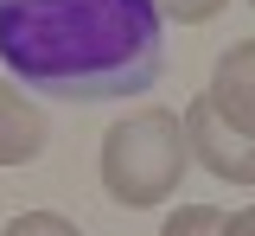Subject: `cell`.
<instances>
[{"instance_id": "6da1fadb", "label": "cell", "mask_w": 255, "mask_h": 236, "mask_svg": "<svg viewBox=\"0 0 255 236\" xmlns=\"http://www.w3.org/2000/svg\"><path fill=\"white\" fill-rule=\"evenodd\" d=\"M0 64L45 102L147 96L166 70L153 0H0Z\"/></svg>"}, {"instance_id": "7a4b0ae2", "label": "cell", "mask_w": 255, "mask_h": 236, "mask_svg": "<svg viewBox=\"0 0 255 236\" xmlns=\"http://www.w3.org/2000/svg\"><path fill=\"white\" fill-rule=\"evenodd\" d=\"M191 166V147H185V121L172 109H134L122 115L109 134H102V192L128 211H147V204H166L179 192V179Z\"/></svg>"}, {"instance_id": "3957f363", "label": "cell", "mask_w": 255, "mask_h": 236, "mask_svg": "<svg viewBox=\"0 0 255 236\" xmlns=\"http://www.w3.org/2000/svg\"><path fill=\"white\" fill-rule=\"evenodd\" d=\"M179 121H185L191 160L211 172V179H223V185H255V134L230 128L217 109H211V96H191V109Z\"/></svg>"}, {"instance_id": "277c9868", "label": "cell", "mask_w": 255, "mask_h": 236, "mask_svg": "<svg viewBox=\"0 0 255 236\" xmlns=\"http://www.w3.org/2000/svg\"><path fill=\"white\" fill-rule=\"evenodd\" d=\"M51 140V115L45 102H32V90H19L13 77H0V172L32 166Z\"/></svg>"}, {"instance_id": "5b68a950", "label": "cell", "mask_w": 255, "mask_h": 236, "mask_svg": "<svg viewBox=\"0 0 255 236\" xmlns=\"http://www.w3.org/2000/svg\"><path fill=\"white\" fill-rule=\"evenodd\" d=\"M204 96H211V109H217L230 128L255 134V38H236L217 64H211V90Z\"/></svg>"}, {"instance_id": "8992f818", "label": "cell", "mask_w": 255, "mask_h": 236, "mask_svg": "<svg viewBox=\"0 0 255 236\" xmlns=\"http://www.w3.org/2000/svg\"><path fill=\"white\" fill-rule=\"evenodd\" d=\"M159 236H223V211L217 204H179L159 224Z\"/></svg>"}, {"instance_id": "52a82bcc", "label": "cell", "mask_w": 255, "mask_h": 236, "mask_svg": "<svg viewBox=\"0 0 255 236\" xmlns=\"http://www.w3.org/2000/svg\"><path fill=\"white\" fill-rule=\"evenodd\" d=\"M0 236H83V230H77L70 217H58V211H19Z\"/></svg>"}, {"instance_id": "ba28073f", "label": "cell", "mask_w": 255, "mask_h": 236, "mask_svg": "<svg viewBox=\"0 0 255 236\" xmlns=\"http://www.w3.org/2000/svg\"><path fill=\"white\" fill-rule=\"evenodd\" d=\"M159 6V19H179V26H211L230 0H153Z\"/></svg>"}, {"instance_id": "9c48e42d", "label": "cell", "mask_w": 255, "mask_h": 236, "mask_svg": "<svg viewBox=\"0 0 255 236\" xmlns=\"http://www.w3.org/2000/svg\"><path fill=\"white\" fill-rule=\"evenodd\" d=\"M223 236H255V204H243V211H223Z\"/></svg>"}, {"instance_id": "30bf717a", "label": "cell", "mask_w": 255, "mask_h": 236, "mask_svg": "<svg viewBox=\"0 0 255 236\" xmlns=\"http://www.w3.org/2000/svg\"><path fill=\"white\" fill-rule=\"evenodd\" d=\"M249 6H255V0H249Z\"/></svg>"}]
</instances>
